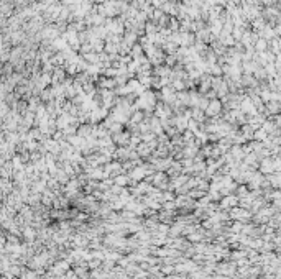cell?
Instances as JSON below:
<instances>
[{"label": "cell", "instance_id": "6da1fadb", "mask_svg": "<svg viewBox=\"0 0 281 279\" xmlns=\"http://www.w3.org/2000/svg\"><path fill=\"white\" fill-rule=\"evenodd\" d=\"M274 171V162L270 161V159H265L261 162V173H273Z\"/></svg>", "mask_w": 281, "mask_h": 279}, {"label": "cell", "instance_id": "7a4b0ae2", "mask_svg": "<svg viewBox=\"0 0 281 279\" xmlns=\"http://www.w3.org/2000/svg\"><path fill=\"white\" fill-rule=\"evenodd\" d=\"M242 109H243V112L250 113V115H255V107H253L252 100H243V103H242Z\"/></svg>", "mask_w": 281, "mask_h": 279}, {"label": "cell", "instance_id": "3957f363", "mask_svg": "<svg viewBox=\"0 0 281 279\" xmlns=\"http://www.w3.org/2000/svg\"><path fill=\"white\" fill-rule=\"evenodd\" d=\"M219 110H220V103H219V102H212L209 105V109H207V112H209V115H217Z\"/></svg>", "mask_w": 281, "mask_h": 279}, {"label": "cell", "instance_id": "277c9868", "mask_svg": "<svg viewBox=\"0 0 281 279\" xmlns=\"http://www.w3.org/2000/svg\"><path fill=\"white\" fill-rule=\"evenodd\" d=\"M253 136H255L256 140H260V141H265V140H266V131H265L263 128H260V130L255 131V135H253Z\"/></svg>", "mask_w": 281, "mask_h": 279}, {"label": "cell", "instance_id": "5b68a950", "mask_svg": "<svg viewBox=\"0 0 281 279\" xmlns=\"http://www.w3.org/2000/svg\"><path fill=\"white\" fill-rule=\"evenodd\" d=\"M224 204H225V207H230L232 204H237V199H235V197H228V199H225V200H224Z\"/></svg>", "mask_w": 281, "mask_h": 279}, {"label": "cell", "instance_id": "8992f818", "mask_svg": "<svg viewBox=\"0 0 281 279\" xmlns=\"http://www.w3.org/2000/svg\"><path fill=\"white\" fill-rule=\"evenodd\" d=\"M256 48H258V51H265L266 50V41H258Z\"/></svg>", "mask_w": 281, "mask_h": 279}, {"label": "cell", "instance_id": "52a82bcc", "mask_svg": "<svg viewBox=\"0 0 281 279\" xmlns=\"http://www.w3.org/2000/svg\"><path fill=\"white\" fill-rule=\"evenodd\" d=\"M117 184H127V177H117Z\"/></svg>", "mask_w": 281, "mask_h": 279}]
</instances>
